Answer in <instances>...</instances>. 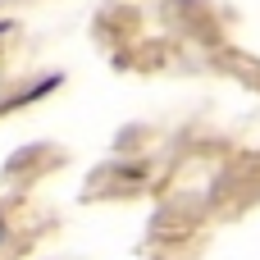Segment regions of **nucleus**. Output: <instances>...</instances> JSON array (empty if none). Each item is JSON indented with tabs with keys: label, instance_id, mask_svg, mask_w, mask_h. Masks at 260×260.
<instances>
[{
	"label": "nucleus",
	"instance_id": "1",
	"mask_svg": "<svg viewBox=\"0 0 260 260\" xmlns=\"http://www.w3.org/2000/svg\"><path fill=\"white\" fill-rule=\"evenodd\" d=\"M5 238H9V229H5V215H0V247H5Z\"/></svg>",
	"mask_w": 260,
	"mask_h": 260
}]
</instances>
